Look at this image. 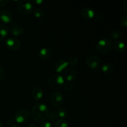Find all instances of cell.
<instances>
[{
  "label": "cell",
  "instance_id": "1",
  "mask_svg": "<svg viewBox=\"0 0 127 127\" xmlns=\"http://www.w3.org/2000/svg\"><path fill=\"white\" fill-rule=\"evenodd\" d=\"M49 114L48 107L43 103H37L35 104L31 110V115L34 121L43 122L48 118Z\"/></svg>",
  "mask_w": 127,
  "mask_h": 127
},
{
  "label": "cell",
  "instance_id": "29",
  "mask_svg": "<svg viewBox=\"0 0 127 127\" xmlns=\"http://www.w3.org/2000/svg\"><path fill=\"white\" fill-rule=\"evenodd\" d=\"M94 18L96 19V21H100L103 19V16L101 14H95Z\"/></svg>",
  "mask_w": 127,
  "mask_h": 127
},
{
  "label": "cell",
  "instance_id": "24",
  "mask_svg": "<svg viewBox=\"0 0 127 127\" xmlns=\"http://www.w3.org/2000/svg\"><path fill=\"white\" fill-rule=\"evenodd\" d=\"M63 88H64V90L66 91H71L73 89V84L69 82H64V84H63Z\"/></svg>",
  "mask_w": 127,
  "mask_h": 127
},
{
  "label": "cell",
  "instance_id": "17",
  "mask_svg": "<svg viewBox=\"0 0 127 127\" xmlns=\"http://www.w3.org/2000/svg\"><path fill=\"white\" fill-rule=\"evenodd\" d=\"M55 112L58 120L65 119L68 116V111L64 107H60L55 110Z\"/></svg>",
  "mask_w": 127,
  "mask_h": 127
},
{
  "label": "cell",
  "instance_id": "6",
  "mask_svg": "<svg viewBox=\"0 0 127 127\" xmlns=\"http://www.w3.org/2000/svg\"><path fill=\"white\" fill-rule=\"evenodd\" d=\"M31 113L27 109H21L17 110L15 114V121L17 124H23L29 119Z\"/></svg>",
  "mask_w": 127,
  "mask_h": 127
},
{
  "label": "cell",
  "instance_id": "27",
  "mask_svg": "<svg viewBox=\"0 0 127 127\" xmlns=\"http://www.w3.org/2000/svg\"><path fill=\"white\" fill-rule=\"evenodd\" d=\"M5 76V72L3 68L0 66V81H2Z\"/></svg>",
  "mask_w": 127,
  "mask_h": 127
},
{
  "label": "cell",
  "instance_id": "20",
  "mask_svg": "<svg viewBox=\"0 0 127 127\" xmlns=\"http://www.w3.org/2000/svg\"><path fill=\"white\" fill-rule=\"evenodd\" d=\"M122 36V33L121 31L119 29H114L112 32L111 35H110V38L113 40H119L120 38Z\"/></svg>",
  "mask_w": 127,
  "mask_h": 127
},
{
  "label": "cell",
  "instance_id": "35",
  "mask_svg": "<svg viewBox=\"0 0 127 127\" xmlns=\"http://www.w3.org/2000/svg\"><path fill=\"white\" fill-rule=\"evenodd\" d=\"M0 127H2V123H1V121H0Z\"/></svg>",
  "mask_w": 127,
  "mask_h": 127
},
{
  "label": "cell",
  "instance_id": "34",
  "mask_svg": "<svg viewBox=\"0 0 127 127\" xmlns=\"http://www.w3.org/2000/svg\"><path fill=\"white\" fill-rule=\"evenodd\" d=\"M11 127H20L19 125H17V124H14L13 125L11 126Z\"/></svg>",
  "mask_w": 127,
  "mask_h": 127
},
{
  "label": "cell",
  "instance_id": "22",
  "mask_svg": "<svg viewBox=\"0 0 127 127\" xmlns=\"http://www.w3.org/2000/svg\"><path fill=\"white\" fill-rule=\"evenodd\" d=\"M33 15L36 18H41L45 16V11L42 8H37L33 10Z\"/></svg>",
  "mask_w": 127,
  "mask_h": 127
},
{
  "label": "cell",
  "instance_id": "23",
  "mask_svg": "<svg viewBox=\"0 0 127 127\" xmlns=\"http://www.w3.org/2000/svg\"><path fill=\"white\" fill-rule=\"evenodd\" d=\"M68 62V64L69 66H76L79 62V60H78V58L75 57H71L68 58V60H67Z\"/></svg>",
  "mask_w": 127,
  "mask_h": 127
},
{
  "label": "cell",
  "instance_id": "7",
  "mask_svg": "<svg viewBox=\"0 0 127 127\" xmlns=\"http://www.w3.org/2000/svg\"><path fill=\"white\" fill-rule=\"evenodd\" d=\"M63 100H64V97L63 94L59 91H56L52 93L51 95L50 101L51 104L54 107H59L63 104Z\"/></svg>",
  "mask_w": 127,
  "mask_h": 127
},
{
  "label": "cell",
  "instance_id": "26",
  "mask_svg": "<svg viewBox=\"0 0 127 127\" xmlns=\"http://www.w3.org/2000/svg\"><path fill=\"white\" fill-rule=\"evenodd\" d=\"M40 127H53L52 124L49 121L43 122L42 124L40 125Z\"/></svg>",
  "mask_w": 127,
  "mask_h": 127
},
{
  "label": "cell",
  "instance_id": "32",
  "mask_svg": "<svg viewBox=\"0 0 127 127\" xmlns=\"http://www.w3.org/2000/svg\"><path fill=\"white\" fill-rule=\"evenodd\" d=\"M124 9L125 12H127V1H125L124 4Z\"/></svg>",
  "mask_w": 127,
  "mask_h": 127
},
{
  "label": "cell",
  "instance_id": "30",
  "mask_svg": "<svg viewBox=\"0 0 127 127\" xmlns=\"http://www.w3.org/2000/svg\"><path fill=\"white\" fill-rule=\"evenodd\" d=\"M32 2L36 5H40L42 3H43V1H42V0H34V1H32Z\"/></svg>",
  "mask_w": 127,
  "mask_h": 127
},
{
  "label": "cell",
  "instance_id": "13",
  "mask_svg": "<svg viewBox=\"0 0 127 127\" xmlns=\"http://www.w3.org/2000/svg\"><path fill=\"white\" fill-rule=\"evenodd\" d=\"M52 56V51L50 48L43 47L38 52V57L42 60H48Z\"/></svg>",
  "mask_w": 127,
  "mask_h": 127
},
{
  "label": "cell",
  "instance_id": "2",
  "mask_svg": "<svg viewBox=\"0 0 127 127\" xmlns=\"http://www.w3.org/2000/svg\"><path fill=\"white\" fill-rule=\"evenodd\" d=\"M64 79L63 76L60 74H52L48 79L47 85L53 90H56L63 86L64 83Z\"/></svg>",
  "mask_w": 127,
  "mask_h": 127
},
{
  "label": "cell",
  "instance_id": "4",
  "mask_svg": "<svg viewBox=\"0 0 127 127\" xmlns=\"http://www.w3.org/2000/svg\"><path fill=\"white\" fill-rule=\"evenodd\" d=\"M17 8L21 14L24 15L31 14L33 11V6L32 2L27 0H21L18 2Z\"/></svg>",
  "mask_w": 127,
  "mask_h": 127
},
{
  "label": "cell",
  "instance_id": "25",
  "mask_svg": "<svg viewBox=\"0 0 127 127\" xmlns=\"http://www.w3.org/2000/svg\"><path fill=\"white\" fill-rule=\"evenodd\" d=\"M120 24L123 28H127V16H124L120 20Z\"/></svg>",
  "mask_w": 127,
  "mask_h": 127
},
{
  "label": "cell",
  "instance_id": "28",
  "mask_svg": "<svg viewBox=\"0 0 127 127\" xmlns=\"http://www.w3.org/2000/svg\"><path fill=\"white\" fill-rule=\"evenodd\" d=\"M8 3V0H0V7H3L7 6Z\"/></svg>",
  "mask_w": 127,
  "mask_h": 127
},
{
  "label": "cell",
  "instance_id": "33",
  "mask_svg": "<svg viewBox=\"0 0 127 127\" xmlns=\"http://www.w3.org/2000/svg\"><path fill=\"white\" fill-rule=\"evenodd\" d=\"M27 127H37V126L35 124H30L29 125H27Z\"/></svg>",
  "mask_w": 127,
  "mask_h": 127
},
{
  "label": "cell",
  "instance_id": "15",
  "mask_svg": "<svg viewBox=\"0 0 127 127\" xmlns=\"http://www.w3.org/2000/svg\"><path fill=\"white\" fill-rule=\"evenodd\" d=\"M112 48L115 52L122 53L125 50V43L121 40H117L112 44Z\"/></svg>",
  "mask_w": 127,
  "mask_h": 127
},
{
  "label": "cell",
  "instance_id": "3",
  "mask_svg": "<svg viewBox=\"0 0 127 127\" xmlns=\"http://www.w3.org/2000/svg\"><path fill=\"white\" fill-rule=\"evenodd\" d=\"M95 48L100 53H109L112 50V42L109 38L100 39L96 43Z\"/></svg>",
  "mask_w": 127,
  "mask_h": 127
},
{
  "label": "cell",
  "instance_id": "8",
  "mask_svg": "<svg viewBox=\"0 0 127 127\" xmlns=\"http://www.w3.org/2000/svg\"><path fill=\"white\" fill-rule=\"evenodd\" d=\"M5 45L9 50L11 51H17L21 47V42L17 38L9 37L5 42Z\"/></svg>",
  "mask_w": 127,
  "mask_h": 127
},
{
  "label": "cell",
  "instance_id": "5",
  "mask_svg": "<svg viewBox=\"0 0 127 127\" xmlns=\"http://www.w3.org/2000/svg\"><path fill=\"white\" fill-rule=\"evenodd\" d=\"M86 66L91 70H97L101 64V60L99 57L94 55L88 56L85 60Z\"/></svg>",
  "mask_w": 127,
  "mask_h": 127
},
{
  "label": "cell",
  "instance_id": "14",
  "mask_svg": "<svg viewBox=\"0 0 127 127\" xmlns=\"http://www.w3.org/2000/svg\"><path fill=\"white\" fill-rule=\"evenodd\" d=\"M77 77V73L74 69H68L64 73V81H66V82H69L71 83L72 81L75 80Z\"/></svg>",
  "mask_w": 127,
  "mask_h": 127
},
{
  "label": "cell",
  "instance_id": "12",
  "mask_svg": "<svg viewBox=\"0 0 127 127\" xmlns=\"http://www.w3.org/2000/svg\"><path fill=\"white\" fill-rule=\"evenodd\" d=\"M43 94H44V91H43V88H41V87H35L32 90V97L35 101L40 100L43 98Z\"/></svg>",
  "mask_w": 127,
  "mask_h": 127
},
{
  "label": "cell",
  "instance_id": "18",
  "mask_svg": "<svg viewBox=\"0 0 127 127\" xmlns=\"http://www.w3.org/2000/svg\"><path fill=\"white\" fill-rule=\"evenodd\" d=\"M9 34V28L4 24H0V42L5 39Z\"/></svg>",
  "mask_w": 127,
  "mask_h": 127
},
{
  "label": "cell",
  "instance_id": "9",
  "mask_svg": "<svg viewBox=\"0 0 127 127\" xmlns=\"http://www.w3.org/2000/svg\"><path fill=\"white\" fill-rule=\"evenodd\" d=\"M69 64L66 60L61 59L56 62V63L55 64L54 70L57 73V74H60L66 70Z\"/></svg>",
  "mask_w": 127,
  "mask_h": 127
},
{
  "label": "cell",
  "instance_id": "31",
  "mask_svg": "<svg viewBox=\"0 0 127 127\" xmlns=\"http://www.w3.org/2000/svg\"><path fill=\"white\" fill-rule=\"evenodd\" d=\"M7 125H11V126H12V125H13L14 124H15L14 123V120H12V119H8V120H7Z\"/></svg>",
  "mask_w": 127,
  "mask_h": 127
},
{
  "label": "cell",
  "instance_id": "19",
  "mask_svg": "<svg viewBox=\"0 0 127 127\" xmlns=\"http://www.w3.org/2000/svg\"><path fill=\"white\" fill-rule=\"evenodd\" d=\"M114 66L109 63H105L102 64L101 66V70L105 74H110L114 71Z\"/></svg>",
  "mask_w": 127,
  "mask_h": 127
},
{
  "label": "cell",
  "instance_id": "16",
  "mask_svg": "<svg viewBox=\"0 0 127 127\" xmlns=\"http://www.w3.org/2000/svg\"><path fill=\"white\" fill-rule=\"evenodd\" d=\"M11 33L14 37H21L24 33V29L19 25H15L11 27Z\"/></svg>",
  "mask_w": 127,
  "mask_h": 127
},
{
  "label": "cell",
  "instance_id": "21",
  "mask_svg": "<svg viewBox=\"0 0 127 127\" xmlns=\"http://www.w3.org/2000/svg\"><path fill=\"white\" fill-rule=\"evenodd\" d=\"M54 127H69V122L66 119H61L56 122Z\"/></svg>",
  "mask_w": 127,
  "mask_h": 127
},
{
  "label": "cell",
  "instance_id": "10",
  "mask_svg": "<svg viewBox=\"0 0 127 127\" xmlns=\"http://www.w3.org/2000/svg\"><path fill=\"white\" fill-rule=\"evenodd\" d=\"M80 14L83 18H84L87 21H91L94 18L95 16V12L93 9L89 7H83L80 11Z\"/></svg>",
  "mask_w": 127,
  "mask_h": 127
},
{
  "label": "cell",
  "instance_id": "11",
  "mask_svg": "<svg viewBox=\"0 0 127 127\" xmlns=\"http://www.w3.org/2000/svg\"><path fill=\"white\" fill-rule=\"evenodd\" d=\"M12 15L7 9H2L0 11V21L4 24H7L12 22Z\"/></svg>",
  "mask_w": 127,
  "mask_h": 127
}]
</instances>
